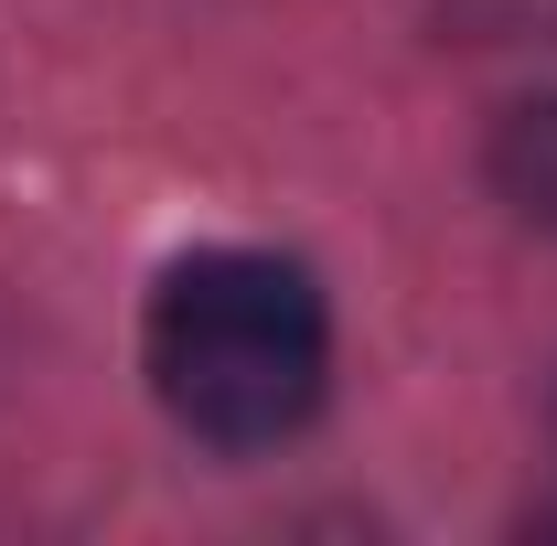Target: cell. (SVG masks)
I'll return each mask as SVG.
<instances>
[{"label": "cell", "instance_id": "cell-2", "mask_svg": "<svg viewBox=\"0 0 557 546\" xmlns=\"http://www.w3.org/2000/svg\"><path fill=\"white\" fill-rule=\"evenodd\" d=\"M493 194L525 214V225H557V97H525L493 119Z\"/></svg>", "mask_w": 557, "mask_h": 546}, {"label": "cell", "instance_id": "cell-1", "mask_svg": "<svg viewBox=\"0 0 557 546\" xmlns=\"http://www.w3.org/2000/svg\"><path fill=\"white\" fill-rule=\"evenodd\" d=\"M150 397L214 450H269L322 408L333 375V311L311 269H289L269 247H205L150 289L139 322Z\"/></svg>", "mask_w": 557, "mask_h": 546}]
</instances>
